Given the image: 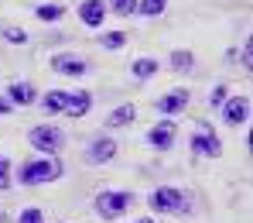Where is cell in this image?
I'll return each instance as SVG.
<instances>
[{
  "instance_id": "cell-1",
  "label": "cell",
  "mask_w": 253,
  "mask_h": 223,
  "mask_svg": "<svg viewBox=\"0 0 253 223\" xmlns=\"http://www.w3.org/2000/svg\"><path fill=\"white\" fill-rule=\"evenodd\" d=\"M58 175H62V162H58L55 155H42V158L21 165L17 182H21V185H44V182H55Z\"/></svg>"
},
{
  "instance_id": "cell-2",
  "label": "cell",
  "mask_w": 253,
  "mask_h": 223,
  "mask_svg": "<svg viewBox=\"0 0 253 223\" xmlns=\"http://www.w3.org/2000/svg\"><path fill=\"white\" fill-rule=\"evenodd\" d=\"M147 206H151L154 213H188V210H192V199H188V192H181V189H174V185H161V189L151 192Z\"/></svg>"
},
{
  "instance_id": "cell-3",
  "label": "cell",
  "mask_w": 253,
  "mask_h": 223,
  "mask_svg": "<svg viewBox=\"0 0 253 223\" xmlns=\"http://www.w3.org/2000/svg\"><path fill=\"white\" fill-rule=\"evenodd\" d=\"M130 206H133V196L130 192H120V189H110V192H99L96 196V213L103 220H120Z\"/></svg>"
},
{
  "instance_id": "cell-4",
  "label": "cell",
  "mask_w": 253,
  "mask_h": 223,
  "mask_svg": "<svg viewBox=\"0 0 253 223\" xmlns=\"http://www.w3.org/2000/svg\"><path fill=\"white\" fill-rule=\"evenodd\" d=\"M28 141H31L35 151H42V155H55V151L62 148V131H58L55 124H38V127L28 131Z\"/></svg>"
},
{
  "instance_id": "cell-5",
  "label": "cell",
  "mask_w": 253,
  "mask_h": 223,
  "mask_svg": "<svg viewBox=\"0 0 253 223\" xmlns=\"http://www.w3.org/2000/svg\"><path fill=\"white\" fill-rule=\"evenodd\" d=\"M222 120L229 127H240L250 120V96H226L222 103Z\"/></svg>"
},
{
  "instance_id": "cell-6",
  "label": "cell",
  "mask_w": 253,
  "mask_h": 223,
  "mask_svg": "<svg viewBox=\"0 0 253 223\" xmlns=\"http://www.w3.org/2000/svg\"><path fill=\"white\" fill-rule=\"evenodd\" d=\"M174 137H178V127H174L171 120H161V124H154V127L147 131V144L158 148V151H168L171 144H174Z\"/></svg>"
},
{
  "instance_id": "cell-7",
  "label": "cell",
  "mask_w": 253,
  "mask_h": 223,
  "mask_svg": "<svg viewBox=\"0 0 253 223\" xmlns=\"http://www.w3.org/2000/svg\"><path fill=\"white\" fill-rule=\"evenodd\" d=\"M192 151L199 158H219L222 155V144H219V137L212 131H199V134H192Z\"/></svg>"
},
{
  "instance_id": "cell-8",
  "label": "cell",
  "mask_w": 253,
  "mask_h": 223,
  "mask_svg": "<svg viewBox=\"0 0 253 223\" xmlns=\"http://www.w3.org/2000/svg\"><path fill=\"white\" fill-rule=\"evenodd\" d=\"M85 158H89L92 165H103V162H113V158H117V141H110V137H96V141L89 144V151H85Z\"/></svg>"
},
{
  "instance_id": "cell-9",
  "label": "cell",
  "mask_w": 253,
  "mask_h": 223,
  "mask_svg": "<svg viewBox=\"0 0 253 223\" xmlns=\"http://www.w3.org/2000/svg\"><path fill=\"white\" fill-rule=\"evenodd\" d=\"M188 100H192V93H188L185 86L171 89L168 96H161V100H158V113H181V110L188 107Z\"/></svg>"
},
{
  "instance_id": "cell-10",
  "label": "cell",
  "mask_w": 253,
  "mask_h": 223,
  "mask_svg": "<svg viewBox=\"0 0 253 223\" xmlns=\"http://www.w3.org/2000/svg\"><path fill=\"white\" fill-rule=\"evenodd\" d=\"M79 17H83V24H89V28H99L103 17H106V3L103 0H83L79 3Z\"/></svg>"
},
{
  "instance_id": "cell-11",
  "label": "cell",
  "mask_w": 253,
  "mask_h": 223,
  "mask_svg": "<svg viewBox=\"0 0 253 223\" xmlns=\"http://www.w3.org/2000/svg\"><path fill=\"white\" fill-rule=\"evenodd\" d=\"M51 69L62 72V76H85V62L76 55H55L51 58Z\"/></svg>"
},
{
  "instance_id": "cell-12",
  "label": "cell",
  "mask_w": 253,
  "mask_h": 223,
  "mask_svg": "<svg viewBox=\"0 0 253 223\" xmlns=\"http://www.w3.org/2000/svg\"><path fill=\"white\" fill-rule=\"evenodd\" d=\"M89 107H92V96H89L85 89L72 93V96L65 100V113H69V117H85V113H89Z\"/></svg>"
},
{
  "instance_id": "cell-13",
  "label": "cell",
  "mask_w": 253,
  "mask_h": 223,
  "mask_svg": "<svg viewBox=\"0 0 253 223\" xmlns=\"http://www.w3.org/2000/svg\"><path fill=\"white\" fill-rule=\"evenodd\" d=\"M7 96H10V103L28 107V103H35V86H31V83H10Z\"/></svg>"
},
{
  "instance_id": "cell-14",
  "label": "cell",
  "mask_w": 253,
  "mask_h": 223,
  "mask_svg": "<svg viewBox=\"0 0 253 223\" xmlns=\"http://www.w3.org/2000/svg\"><path fill=\"white\" fill-rule=\"evenodd\" d=\"M133 117H137V107H133V103H124V107H117V110L106 117V124H110V127H124Z\"/></svg>"
},
{
  "instance_id": "cell-15",
  "label": "cell",
  "mask_w": 253,
  "mask_h": 223,
  "mask_svg": "<svg viewBox=\"0 0 253 223\" xmlns=\"http://www.w3.org/2000/svg\"><path fill=\"white\" fill-rule=\"evenodd\" d=\"M65 100H69V93H58V89H55V93H48L42 100V107L48 113H65Z\"/></svg>"
},
{
  "instance_id": "cell-16",
  "label": "cell",
  "mask_w": 253,
  "mask_h": 223,
  "mask_svg": "<svg viewBox=\"0 0 253 223\" xmlns=\"http://www.w3.org/2000/svg\"><path fill=\"white\" fill-rule=\"evenodd\" d=\"M158 72V58H137L133 62V79H151Z\"/></svg>"
},
{
  "instance_id": "cell-17",
  "label": "cell",
  "mask_w": 253,
  "mask_h": 223,
  "mask_svg": "<svg viewBox=\"0 0 253 223\" xmlns=\"http://www.w3.org/2000/svg\"><path fill=\"white\" fill-rule=\"evenodd\" d=\"M165 7H168V0H137V14H144V17H158Z\"/></svg>"
},
{
  "instance_id": "cell-18",
  "label": "cell",
  "mask_w": 253,
  "mask_h": 223,
  "mask_svg": "<svg viewBox=\"0 0 253 223\" xmlns=\"http://www.w3.org/2000/svg\"><path fill=\"white\" fill-rule=\"evenodd\" d=\"M106 3H110L106 10H113V14H120V17L137 14V0H106Z\"/></svg>"
},
{
  "instance_id": "cell-19",
  "label": "cell",
  "mask_w": 253,
  "mask_h": 223,
  "mask_svg": "<svg viewBox=\"0 0 253 223\" xmlns=\"http://www.w3.org/2000/svg\"><path fill=\"white\" fill-rule=\"evenodd\" d=\"M192 65H195L192 62V52H174L171 55V69L174 72H192Z\"/></svg>"
},
{
  "instance_id": "cell-20",
  "label": "cell",
  "mask_w": 253,
  "mask_h": 223,
  "mask_svg": "<svg viewBox=\"0 0 253 223\" xmlns=\"http://www.w3.org/2000/svg\"><path fill=\"white\" fill-rule=\"evenodd\" d=\"M62 14H65V7H58V3H42L38 7V17L42 21H58Z\"/></svg>"
},
{
  "instance_id": "cell-21",
  "label": "cell",
  "mask_w": 253,
  "mask_h": 223,
  "mask_svg": "<svg viewBox=\"0 0 253 223\" xmlns=\"http://www.w3.org/2000/svg\"><path fill=\"white\" fill-rule=\"evenodd\" d=\"M124 42H126L124 31H110V35H103V48H120Z\"/></svg>"
},
{
  "instance_id": "cell-22",
  "label": "cell",
  "mask_w": 253,
  "mask_h": 223,
  "mask_svg": "<svg viewBox=\"0 0 253 223\" xmlns=\"http://www.w3.org/2000/svg\"><path fill=\"white\" fill-rule=\"evenodd\" d=\"M226 96H229V89H226V86H215L209 93V103H212V107H222V103H226Z\"/></svg>"
},
{
  "instance_id": "cell-23",
  "label": "cell",
  "mask_w": 253,
  "mask_h": 223,
  "mask_svg": "<svg viewBox=\"0 0 253 223\" xmlns=\"http://www.w3.org/2000/svg\"><path fill=\"white\" fill-rule=\"evenodd\" d=\"M17 223H44V213H42V210H24Z\"/></svg>"
},
{
  "instance_id": "cell-24",
  "label": "cell",
  "mask_w": 253,
  "mask_h": 223,
  "mask_svg": "<svg viewBox=\"0 0 253 223\" xmlns=\"http://www.w3.org/2000/svg\"><path fill=\"white\" fill-rule=\"evenodd\" d=\"M3 38H7V42H14V45H24V42H28V35H24V31H17V28H7V31H3Z\"/></svg>"
},
{
  "instance_id": "cell-25",
  "label": "cell",
  "mask_w": 253,
  "mask_h": 223,
  "mask_svg": "<svg viewBox=\"0 0 253 223\" xmlns=\"http://www.w3.org/2000/svg\"><path fill=\"white\" fill-rule=\"evenodd\" d=\"M7 182H10V162H7V158L0 155V189H3Z\"/></svg>"
},
{
  "instance_id": "cell-26",
  "label": "cell",
  "mask_w": 253,
  "mask_h": 223,
  "mask_svg": "<svg viewBox=\"0 0 253 223\" xmlns=\"http://www.w3.org/2000/svg\"><path fill=\"white\" fill-rule=\"evenodd\" d=\"M243 65H247V69H253V45L247 42V48H243Z\"/></svg>"
},
{
  "instance_id": "cell-27",
  "label": "cell",
  "mask_w": 253,
  "mask_h": 223,
  "mask_svg": "<svg viewBox=\"0 0 253 223\" xmlns=\"http://www.w3.org/2000/svg\"><path fill=\"white\" fill-rule=\"evenodd\" d=\"M7 110H10V103H7V100H0V113H7Z\"/></svg>"
},
{
  "instance_id": "cell-28",
  "label": "cell",
  "mask_w": 253,
  "mask_h": 223,
  "mask_svg": "<svg viewBox=\"0 0 253 223\" xmlns=\"http://www.w3.org/2000/svg\"><path fill=\"white\" fill-rule=\"evenodd\" d=\"M137 223H154V220H137Z\"/></svg>"
}]
</instances>
